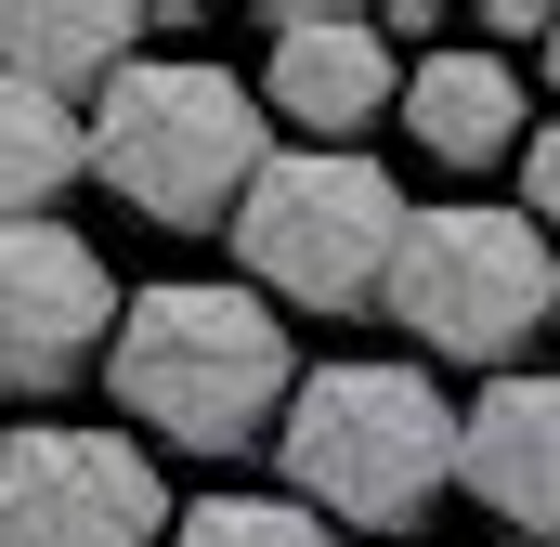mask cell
<instances>
[{
	"mask_svg": "<svg viewBox=\"0 0 560 547\" xmlns=\"http://www.w3.org/2000/svg\"><path fill=\"white\" fill-rule=\"evenodd\" d=\"M170 535H183V509L131 430L26 417L0 443V547H170Z\"/></svg>",
	"mask_w": 560,
	"mask_h": 547,
	"instance_id": "6",
	"label": "cell"
},
{
	"mask_svg": "<svg viewBox=\"0 0 560 547\" xmlns=\"http://www.w3.org/2000/svg\"><path fill=\"white\" fill-rule=\"evenodd\" d=\"M456 443H469V405H443L430 365L339 352V365L300 379V405L275 430V469H287V496L313 522H339V535H418L443 509V482H456Z\"/></svg>",
	"mask_w": 560,
	"mask_h": 547,
	"instance_id": "2",
	"label": "cell"
},
{
	"mask_svg": "<svg viewBox=\"0 0 560 547\" xmlns=\"http://www.w3.org/2000/svg\"><path fill=\"white\" fill-rule=\"evenodd\" d=\"M548 105H560V39H548Z\"/></svg>",
	"mask_w": 560,
	"mask_h": 547,
	"instance_id": "15",
	"label": "cell"
},
{
	"mask_svg": "<svg viewBox=\"0 0 560 547\" xmlns=\"http://www.w3.org/2000/svg\"><path fill=\"white\" fill-rule=\"evenodd\" d=\"M275 156L287 143H275L261 79H235L209 53H143L92 105V183L143 222H170V235H235V209Z\"/></svg>",
	"mask_w": 560,
	"mask_h": 547,
	"instance_id": "3",
	"label": "cell"
},
{
	"mask_svg": "<svg viewBox=\"0 0 560 547\" xmlns=\"http://www.w3.org/2000/svg\"><path fill=\"white\" fill-rule=\"evenodd\" d=\"M0 443H13V430H0Z\"/></svg>",
	"mask_w": 560,
	"mask_h": 547,
	"instance_id": "16",
	"label": "cell"
},
{
	"mask_svg": "<svg viewBox=\"0 0 560 547\" xmlns=\"http://www.w3.org/2000/svg\"><path fill=\"white\" fill-rule=\"evenodd\" d=\"M156 53L143 0H0V79L52 92V105H105Z\"/></svg>",
	"mask_w": 560,
	"mask_h": 547,
	"instance_id": "10",
	"label": "cell"
},
{
	"mask_svg": "<svg viewBox=\"0 0 560 547\" xmlns=\"http://www.w3.org/2000/svg\"><path fill=\"white\" fill-rule=\"evenodd\" d=\"M456 496H482L509 535H560V379H482L469 392V443H456Z\"/></svg>",
	"mask_w": 560,
	"mask_h": 547,
	"instance_id": "9",
	"label": "cell"
},
{
	"mask_svg": "<svg viewBox=\"0 0 560 547\" xmlns=\"http://www.w3.org/2000/svg\"><path fill=\"white\" fill-rule=\"evenodd\" d=\"M105 392H118V417H143L183 456H235V443H275L287 430L300 352H287V313L248 274H156L118 313Z\"/></svg>",
	"mask_w": 560,
	"mask_h": 547,
	"instance_id": "1",
	"label": "cell"
},
{
	"mask_svg": "<svg viewBox=\"0 0 560 547\" xmlns=\"http://www.w3.org/2000/svg\"><path fill=\"white\" fill-rule=\"evenodd\" d=\"M118 274L79 222H0V392H66L92 352H118Z\"/></svg>",
	"mask_w": 560,
	"mask_h": 547,
	"instance_id": "7",
	"label": "cell"
},
{
	"mask_svg": "<svg viewBox=\"0 0 560 547\" xmlns=\"http://www.w3.org/2000/svg\"><path fill=\"white\" fill-rule=\"evenodd\" d=\"M522 222H535V235L560 248V118H548L535 143H522Z\"/></svg>",
	"mask_w": 560,
	"mask_h": 547,
	"instance_id": "14",
	"label": "cell"
},
{
	"mask_svg": "<svg viewBox=\"0 0 560 547\" xmlns=\"http://www.w3.org/2000/svg\"><path fill=\"white\" fill-rule=\"evenodd\" d=\"M170 547H352L339 522H313L300 496H196Z\"/></svg>",
	"mask_w": 560,
	"mask_h": 547,
	"instance_id": "13",
	"label": "cell"
},
{
	"mask_svg": "<svg viewBox=\"0 0 560 547\" xmlns=\"http://www.w3.org/2000/svg\"><path fill=\"white\" fill-rule=\"evenodd\" d=\"M261 105H275L287 143H339V156H365L378 118H405V53L378 39V13L261 0Z\"/></svg>",
	"mask_w": 560,
	"mask_h": 547,
	"instance_id": "8",
	"label": "cell"
},
{
	"mask_svg": "<svg viewBox=\"0 0 560 547\" xmlns=\"http://www.w3.org/2000/svg\"><path fill=\"white\" fill-rule=\"evenodd\" d=\"M405 235H418V209H405V183L378 156L287 143L275 170L248 183V209H235V274L275 313H378Z\"/></svg>",
	"mask_w": 560,
	"mask_h": 547,
	"instance_id": "4",
	"label": "cell"
},
{
	"mask_svg": "<svg viewBox=\"0 0 560 547\" xmlns=\"http://www.w3.org/2000/svg\"><path fill=\"white\" fill-rule=\"evenodd\" d=\"M418 352L443 365H482V379H522V339L560 326V261L522 209H418L392 300H378Z\"/></svg>",
	"mask_w": 560,
	"mask_h": 547,
	"instance_id": "5",
	"label": "cell"
},
{
	"mask_svg": "<svg viewBox=\"0 0 560 547\" xmlns=\"http://www.w3.org/2000/svg\"><path fill=\"white\" fill-rule=\"evenodd\" d=\"M405 131H418L443 170H495V156H522V143H535V131H522V66L482 53V39L405 66Z\"/></svg>",
	"mask_w": 560,
	"mask_h": 547,
	"instance_id": "11",
	"label": "cell"
},
{
	"mask_svg": "<svg viewBox=\"0 0 560 547\" xmlns=\"http://www.w3.org/2000/svg\"><path fill=\"white\" fill-rule=\"evenodd\" d=\"M92 170V105H52L0 79V222H52V196Z\"/></svg>",
	"mask_w": 560,
	"mask_h": 547,
	"instance_id": "12",
	"label": "cell"
}]
</instances>
